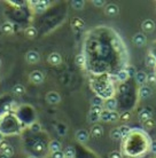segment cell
Here are the masks:
<instances>
[{
    "instance_id": "obj_16",
    "label": "cell",
    "mask_w": 156,
    "mask_h": 158,
    "mask_svg": "<svg viewBox=\"0 0 156 158\" xmlns=\"http://www.w3.org/2000/svg\"><path fill=\"white\" fill-rule=\"evenodd\" d=\"M112 94H114V89H112V87L109 85V86L106 87L103 91L100 93V98L106 99V100L110 99V98H112Z\"/></svg>"
},
{
    "instance_id": "obj_10",
    "label": "cell",
    "mask_w": 156,
    "mask_h": 158,
    "mask_svg": "<svg viewBox=\"0 0 156 158\" xmlns=\"http://www.w3.org/2000/svg\"><path fill=\"white\" fill-rule=\"evenodd\" d=\"M141 28L144 30V32L146 33H149V32H153L155 30V22L152 20H146L142 22L141 24Z\"/></svg>"
},
{
    "instance_id": "obj_18",
    "label": "cell",
    "mask_w": 156,
    "mask_h": 158,
    "mask_svg": "<svg viewBox=\"0 0 156 158\" xmlns=\"http://www.w3.org/2000/svg\"><path fill=\"white\" fill-rule=\"evenodd\" d=\"M48 149H49V151H51L52 154H53V152H56V151H60L61 150L60 141H57V140H53V141H51Z\"/></svg>"
},
{
    "instance_id": "obj_2",
    "label": "cell",
    "mask_w": 156,
    "mask_h": 158,
    "mask_svg": "<svg viewBox=\"0 0 156 158\" xmlns=\"http://www.w3.org/2000/svg\"><path fill=\"white\" fill-rule=\"evenodd\" d=\"M102 111V107H92L88 114V120L91 123H96L100 120V114Z\"/></svg>"
},
{
    "instance_id": "obj_17",
    "label": "cell",
    "mask_w": 156,
    "mask_h": 158,
    "mask_svg": "<svg viewBox=\"0 0 156 158\" xmlns=\"http://www.w3.org/2000/svg\"><path fill=\"white\" fill-rule=\"evenodd\" d=\"M0 30L4 32V33H12L14 31V25H13L12 22H5V23L1 24Z\"/></svg>"
},
{
    "instance_id": "obj_19",
    "label": "cell",
    "mask_w": 156,
    "mask_h": 158,
    "mask_svg": "<svg viewBox=\"0 0 156 158\" xmlns=\"http://www.w3.org/2000/svg\"><path fill=\"white\" fill-rule=\"evenodd\" d=\"M49 5V1H38V4L35 6V10L37 13H43Z\"/></svg>"
},
{
    "instance_id": "obj_7",
    "label": "cell",
    "mask_w": 156,
    "mask_h": 158,
    "mask_svg": "<svg viewBox=\"0 0 156 158\" xmlns=\"http://www.w3.org/2000/svg\"><path fill=\"white\" fill-rule=\"evenodd\" d=\"M106 109L104 110L107 111H116L117 108V100L115 98H110V99H107L103 102Z\"/></svg>"
},
{
    "instance_id": "obj_27",
    "label": "cell",
    "mask_w": 156,
    "mask_h": 158,
    "mask_svg": "<svg viewBox=\"0 0 156 158\" xmlns=\"http://www.w3.org/2000/svg\"><path fill=\"white\" fill-rule=\"evenodd\" d=\"M116 78L118 81H122V83H124V81H126L129 79V75L126 73V71L125 70H120L118 73H117Z\"/></svg>"
},
{
    "instance_id": "obj_14",
    "label": "cell",
    "mask_w": 156,
    "mask_h": 158,
    "mask_svg": "<svg viewBox=\"0 0 156 158\" xmlns=\"http://www.w3.org/2000/svg\"><path fill=\"white\" fill-rule=\"evenodd\" d=\"M152 95V89L149 86H146V85H142L139 89V96L141 99H148L149 96Z\"/></svg>"
},
{
    "instance_id": "obj_29",
    "label": "cell",
    "mask_w": 156,
    "mask_h": 158,
    "mask_svg": "<svg viewBox=\"0 0 156 158\" xmlns=\"http://www.w3.org/2000/svg\"><path fill=\"white\" fill-rule=\"evenodd\" d=\"M146 63L148 67H155L156 65V57L153 54H148L146 57Z\"/></svg>"
},
{
    "instance_id": "obj_26",
    "label": "cell",
    "mask_w": 156,
    "mask_h": 158,
    "mask_svg": "<svg viewBox=\"0 0 156 158\" xmlns=\"http://www.w3.org/2000/svg\"><path fill=\"white\" fill-rule=\"evenodd\" d=\"M110 138H112V140H115V141H118V140L122 139V135H120V130H118V127L112 128V132H110Z\"/></svg>"
},
{
    "instance_id": "obj_34",
    "label": "cell",
    "mask_w": 156,
    "mask_h": 158,
    "mask_svg": "<svg viewBox=\"0 0 156 158\" xmlns=\"http://www.w3.org/2000/svg\"><path fill=\"white\" fill-rule=\"evenodd\" d=\"M144 126L146 127V128H153V127L155 126V120L153 118L146 120V122H144Z\"/></svg>"
},
{
    "instance_id": "obj_20",
    "label": "cell",
    "mask_w": 156,
    "mask_h": 158,
    "mask_svg": "<svg viewBox=\"0 0 156 158\" xmlns=\"http://www.w3.org/2000/svg\"><path fill=\"white\" fill-rule=\"evenodd\" d=\"M76 155V150L72 146H68L63 151V156L65 158H74Z\"/></svg>"
},
{
    "instance_id": "obj_28",
    "label": "cell",
    "mask_w": 156,
    "mask_h": 158,
    "mask_svg": "<svg viewBox=\"0 0 156 158\" xmlns=\"http://www.w3.org/2000/svg\"><path fill=\"white\" fill-rule=\"evenodd\" d=\"M103 99L100 98V96H95V98H93L91 103H92V107H102V104H103Z\"/></svg>"
},
{
    "instance_id": "obj_49",
    "label": "cell",
    "mask_w": 156,
    "mask_h": 158,
    "mask_svg": "<svg viewBox=\"0 0 156 158\" xmlns=\"http://www.w3.org/2000/svg\"><path fill=\"white\" fill-rule=\"evenodd\" d=\"M155 155H156V154H155Z\"/></svg>"
},
{
    "instance_id": "obj_6",
    "label": "cell",
    "mask_w": 156,
    "mask_h": 158,
    "mask_svg": "<svg viewBox=\"0 0 156 158\" xmlns=\"http://www.w3.org/2000/svg\"><path fill=\"white\" fill-rule=\"evenodd\" d=\"M132 41L136 46L141 47V46H144L145 44L147 43V37L145 36L144 33H137V35H134V37H133Z\"/></svg>"
},
{
    "instance_id": "obj_38",
    "label": "cell",
    "mask_w": 156,
    "mask_h": 158,
    "mask_svg": "<svg viewBox=\"0 0 156 158\" xmlns=\"http://www.w3.org/2000/svg\"><path fill=\"white\" fill-rule=\"evenodd\" d=\"M109 158H122V154H120V151L114 150L109 154Z\"/></svg>"
},
{
    "instance_id": "obj_4",
    "label": "cell",
    "mask_w": 156,
    "mask_h": 158,
    "mask_svg": "<svg viewBox=\"0 0 156 158\" xmlns=\"http://www.w3.org/2000/svg\"><path fill=\"white\" fill-rule=\"evenodd\" d=\"M39 60H40L39 53L36 51H29L27 53V55H25V61L30 64L37 63V62H39Z\"/></svg>"
},
{
    "instance_id": "obj_42",
    "label": "cell",
    "mask_w": 156,
    "mask_h": 158,
    "mask_svg": "<svg viewBox=\"0 0 156 158\" xmlns=\"http://www.w3.org/2000/svg\"><path fill=\"white\" fill-rule=\"evenodd\" d=\"M150 150H152L153 154H156V141H153L152 144H150Z\"/></svg>"
},
{
    "instance_id": "obj_25",
    "label": "cell",
    "mask_w": 156,
    "mask_h": 158,
    "mask_svg": "<svg viewBox=\"0 0 156 158\" xmlns=\"http://www.w3.org/2000/svg\"><path fill=\"white\" fill-rule=\"evenodd\" d=\"M75 62H76L78 67H84L85 63H86V59H85V56L83 54H78L75 57Z\"/></svg>"
},
{
    "instance_id": "obj_3",
    "label": "cell",
    "mask_w": 156,
    "mask_h": 158,
    "mask_svg": "<svg viewBox=\"0 0 156 158\" xmlns=\"http://www.w3.org/2000/svg\"><path fill=\"white\" fill-rule=\"evenodd\" d=\"M29 79H30L31 83L36 84V85H39V84H41L43 81H44L45 77H44V73H43V72L36 70V71H32L31 73H30Z\"/></svg>"
},
{
    "instance_id": "obj_24",
    "label": "cell",
    "mask_w": 156,
    "mask_h": 158,
    "mask_svg": "<svg viewBox=\"0 0 156 158\" xmlns=\"http://www.w3.org/2000/svg\"><path fill=\"white\" fill-rule=\"evenodd\" d=\"M118 130H120V132L122 138H126V136L131 133V128H130L128 125H122L120 127H118Z\"/></svg>"
},
{
    "instance_id": "obj_21",
    "label": "cell",
    "mask_w": 156,
    "mask_h": 158,
    "mask_svg": "<svg viewBox=\"0 0 156 158\" xmlns=\"http://www.w3.org/2000/svg\"><path fill=\"white\" fill-rule=\"evenodd\" d=\"M25 36L28 37V38H36L37 35H38V31H37L36 28H33V27H29V28L25 29Z\"/></svg>"
},
{
    "instance_id": "obj_35",
    "label": "cell",
    "mask_w": 156,
    "mask_h": 158,
    "mask_svg": "<svg viewBox=\"0 0 156 158\" xmlns=\"http://www.w3.org/2000/svg\"><path fill=\"white\" fill-rule=\"evenodd\" d=\"M120 119L126 122V120H129V119H131V114H130L129 111H125V112H123L122 115H120Z\"/></svg>"
},
{
    "instance_id": "obj_22",
    "label": "cell",
    "mask_w": 156,
    "mask_h": 158,
    "mask_svg": "<svg viewBox=\"0 0 156 158\" xmlns=\"http://www.w3.org/2000/svg\"><path fill=\"white\" fill-rule=\"evenodd\" d=\"M12 91L15 95H23L25 93V87L23 85H21V84H17V85L13 87Z\"/></svg>"
},
{
    "instance_id": "obj_8",
    "label": "cell",
    "mask_w": 156,
    "mask_h": 158,
    "mask_svg": "<svg viewBox=\"0 0 156 158\" xmlns=\"http://www.w3.org/2000/svg\"><path fill=\"white\" fill-rule=\"evenodd\" d=\"M104 13H106V15H108V16H116L117 14L120 13V8L115 4H109L106 6Z\"/></svg>"
},
{
    "instance_id": "obj_40",
    "label": "cell",
    "mask_w": 156,
    "mask_h": 158,
    "mask_svg": "<svg viewBox=\"0 0 156 158\" xmlns=\"http://www.w3.org/2000/svg\"><path fill=\"white\" fill-rule=\"evenodd\" d=\"M52 158H64L63 156V151H56V152H53Z\"/></svg>"
},
{
    "instance_id": "obj_5",
    "label": "cell",
    "mask_w": 156,
    "mask_h": 158,
    "mask_svg": "<svg viewBox=\"0 0 156 158\" xmlns=\"http://www.w3.org/2000/svg\"><path fill=\"white\" fill-rule=\"evenodd\" d=\"M46 100L49 104H57L61 101V95L55 91L48 92L46 95Z\"/></svg>"
},
{
    "instance_id": "obj_1",
    "label": "cell",
    "mask_w": 156,
    "mask_h": 158,
    "mask_svg": "<svg viewBox=\"0 0 156 158\" xmlns=\"http://www.w3.org/2000/svg\"><path fill=\"white\" fill-rule=\"evenodd\" d=\"M0 154L6 156L7 158H11L14 155V148L9 143L2 141L0 142Z\"/></svg>"
},
{
    "instance_id": "obj_33",
    "label": "cell",
    "mask_w": 156,
    "mask_h": 158,
    "mask_svg": "<svg viewBox=\"0 0 156 158\" xmlns=\"http://www.w3.org/2000/svg\"><path fill=\"white\" fill-rule=\"evenodd\" d=\"M120 119V115L117 114L116 111H110V115H109V122H116Z\"/></svg>"
},
{
    "instance_id": "obj_37",
    "label": "cell",
    "mask_w": 156,
    "mask_h": 158,
    "mask_svg": "<svg viewBox=\"0 0 156 158\" xmlns=\"http://www.w3.org/2000/svg\"><path fill=\"white\" fill-rule=\"evenodd\" d=\"M125 71H126V73L129 75V77H132V76L136 75V69H134L133 67H131V65L126 68V69H125Z\"/></svg>"
},
{
    "instance_id": "obj_36",
    "label": "cell",
    "mask_w": 156,
    "mask_h": 158,
    "mask_svg": "<svg viewBox=\"0 0 156 158\" xmlns=\"http://www.w3.org/2000/svg\"><path fill=\"white\" fill-rule=\"evenodd\" d=\"M65 131H67V127L64 126L63 124H59V126H57V132L60 133V135H65Z\"/></svg>"
},
{
    "instance_id": "obj_32",
    "label": "cell",
    "mask_w": 156,
    "mask_h": 158,
    "mask_svg": "<svg viewBox=\"0 0 156 158\" xmlns=\"http://www.w3.org/2000/svg\"><path fill=\"white\" fill-rule=\"evenodd\" d=\"M72 25H74V27H77L78 29L84 28V21L79 20V19H75V20L72 21Z\"/></svg>"
},
{
    "instance_id": "obj_15",
    "label": "cell",
    "mask_w": 156,
    "mask_h": 158,
    "mask_svg": "<svg viewBox=\"0 0 156 158\" xmlns=\"http://www.w3.org/2000/svg\"><path fill=\"white\" fill-rule=\"evenodd\" d=\"M152 111L148 110V109H142V110L139 112V115H138V117H139V120L140 122H146V120H148V119L152 118Z\"/></svg>"
},
{
    "instance_id": "obj_41",
    "label": "cell",
    "mask_w": 156,
    "mask_h": 158,
    "mask_svg": "<svg viewBox=\"0 0 156 158\" xmlns=\"http://www.w3.org/2000/svg\"><path fill=\"white\" fill-rule=\"evenodd\" d=\"M147 81H149V83H155L156 81V75L155 73L147 75Z\"/></svg>"
},
{
    "instance_id": "obj_31",
    "label": "cell",
    "mask_w": 156,
    "mask_h": 158,
    "mask_svg": "<svg viewBox=\"0 0 156 158\" xmlns=\"http://www.w3.org/2000/svg\"><path fill=\"white\" fill-rule=\"evenodd\" d=\"M109 115H110V111L102 110L100 114V120H102V122H109Z\"/></svg>"
},
{
    "instance_id": "obj_39",
    "label": "cell",
    "mask_w": 156,
    "mask_h": 158,
    "mask_svg": "<svg viewBox=\"0 0 156 158\" xmlns=\"http://www.w3.org/2000/svg\"><path fill=\"white\" fill-rule=\"evenodd\" d=\"M92 4L94 5L95 7H102V6H104L106 1H103V0H93Z\"/></svg>"
},
{
    "instance_id": "obj_48",
    "label": "cell",
    "mask_w": 156,
    "mask_h": 158,
    "mask_svg": "<svg viewBox=\"0 0 156 158\" xmlns=\"http://www.w3.org/2000/svg\"><path fill=\"white\" fill-rule=\"evenodd\" d=\"M0 119H1V117H0Z\"/></svg>"
},
{
    "instance_id": "obj_30",
    "label": "cell",
    "mask_w": 156,
    "mask_h": 158,
    "mask_svg": "<svg viewBox=\"0 0 156 158\" xmlns=\"http://www.w3.org/2000/svg\"><path fill=\"white\" fill-rule=\"evenodd\" d=\"M30 131H31L32 133H39L40 131H41V125L37 122L32 123L31 125H30Z\"/></svg>"
},
{
    "instance_id": "obj_9",
    "label": "cell",
    "mask_w": 156,
    "mask_h": 158,
    "mask_svg": "<svg viewBox=\"0 0 156 158\" xmlns=\"http://www.w3.org/2000/svg\"><path fill=\"white\" fill-rule=\"evenodd\" d=\"M76 140L80 143L87 142L88 140V132L86 130H78L76 132Z\"/></svg>"
},
{
    "instance_id": "obj_47",
    "label": "cell",
    "mask_w": 156,
    "mask_h": 158,
    "mask_svg": "<svg viewBox=\"0 0 156 158\" xmlns=\"http://www.w3.org/2000/svg\"><path fill=\"white\" fill-rule=\"evenodd\" d=\"M0 65H1V60H0Z\"/></svg>"
},
{
    "instance_id": "obj_45",
    "label": "cell",
    "mask_w": 156,
    "mask_h": 158,
    "mask_svg": "<svg viewBox=\"0 0 156 158\" xmlns=\"http://www.w3.org/2000/svg\"><path fill=\"white\" fill-rule=\"evenodd\" d=\"M0 158H7V157H6V156H4V155L0 154Z\"/></svg>"
},
{
    "instance_id": "obj_12",
    "label": "cell",
    "mask_w": 156,
    "mask_h": 158,
    "mask_svg": "<svg viewBox=\"0 0 156 158\" xmlns=\"http://www.w3.org/2000/svg\"><path fill=\"white\" fill-rule=\"evenodd\" d=\"M102 134H103V127L99 124L93 125L91 128V135L93 138H100V136H102Z\"/></svg>"
},
{
    "instance_id": "obj_11",
    "label": "cell",
    "mask_w": 156,
    "mask_h": 158,
    "mask_svg": "<svg viewBox=\"0 0 156 158\" xmlns=\"http://www.w3.org/2000/svg\"><path fill=\"white\" fill-rule=\"evenodd\" d=\"M47 61L48 63L52 64V65H59L62 62V57L59 53H52V54H49Z\"/></svg>"
},
{
    "instance_id": "obj_13",
    "label": "cell",
    "mask_w": 156,
    "mask_h": 158,
    "mask_svg": "<svg viewBox=\"0 0 156 158\" xmlns=\"http://www.w3.org/2000/svg\"><path fill=\"white\" fill-rule=\"evenodd\" d=\"M134 78H136V81L139 85H145V83H147V73L145 71H138L136 72L134 75Z\"/></svg>"
},
{
    "instance_id": "obj_23",
    "label": "cell",
    "mask_w": 156,
    "mask_h": 158,
    "mask_svg": "<svg viewBox=\"0 0 156 158\" xmlns=\"http://www.w3.org/2000/svg\"><path fill=\"white\" fill-rule=\"evenodd\" d=\"M84 5H85V2L83 0H72L71 1L72 8L76 9V10H82V9L84 8Z\"/></svg>"
},
{
    "instance_id": "obj_44",
    "label": "cell",
    "mask_w": 156,
    "mask_h": 158,
    "mask_svg": "<svg viewBox=\"0 0 156 158\" xmlns=\"http://www.w3.org/2000/svg\"><path fill=\"white\" fill-rule=\"evenodd\" d=\"M0 142H2V134L0 133Z\"/></svg>"
},
{
    "instance_id": "obj_46",
    "label": "cell",
    "mask_w": 156,
    "mask_h": 158,
    "mask_svg": "<svg viewBox=\"0 0 156 158\" xmlns=\"http://www.w3.org/2000/svg\"><path fill=\"white\" fill-rule=\"evenodd\" d=\"M28 158H37V157H35V156H30V157H28Z\"/></svg>"
},
{
    "instance_id": "obj_43",
    "label": "cell",
    "mask_w": 156,
    "mask_h": 158,
    "mask_svg": "<svg viewBox=\"0 0 156 158\" xmlns=\"http://www.w3.org/2000/svg\"><path fill=\"white\" fill-rule=\"evenodd\" d=\"M12 4H15V5H22L23 2H21V1H11Z\"/></svg>"
}]
</instances>
